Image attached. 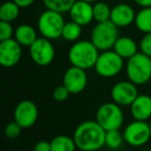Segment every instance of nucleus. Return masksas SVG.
<instances>
[{
  "label": "nucleus",
  "instance_id": "obj_9",
  "mask_svg": "<svg viewBox=\"0 0 151 151\" xmlns=\"http://www.w3.org/2000/svg\"><path fill=\"white\" fill-rule=\"evenodd\" d=\"M29 55L35 64L47 66L55 58V48L50 40L40 37L29 47Z\"/></svg>",
  "mask_w": 151,
  "mask_h": 151
},
{
  "label": "nucleus",
  "instance_id": "obj_16",
  "mask_svg": "<svg viewBox=\"0 0 151 151\" xmlns=\"http://www.w3.org/2000/svg\"><path fill=\"white\" fill-rule=\"evenodd\" d=\"M129 107L130 114L134 120L147 121L151 118V96L149 95L139 94Z\"/></svg>",
  "mask_w": 151,
  "mask_h": 151
},
{
  "label": "nucleus",
  "instance_id": "obj_14",
  "mask_svg": "<svg viewBox=\"0 0 151 151\" xmlns=\"http://www.w3.org/2000/svg\"><path fill=\"white\" fill-rule=\"evenodd\" d=\"M70 21L79 24L82 27L87 26L94 20L93 18V4L92 3L77 0L68 12Z\"/></svg>",
  "mask_w": 151,
  "mask_h": 151
},
{
  "label": "nucleus",
  "instance_id": "obj_27",
  "mask_svg": "<svg viewBox=\"0 0 151 151\" xmlns=\"http://www.w3.org/2000/svg\"><path fill=\"white\" fill-rule=\"evenodd\" d=\"M22 126L20 124H18L17 122L14 120V121L9 122L5 125L4 127V134L6 138H9V139H15L17 137L20 136L22 132Z\"/></svg>",
  "mask_w": 151,
  "mask_h": 151
},
{
  "label": "nucleus",
  "instance_id": "obj_20",
  "mask_svg": "<svg viewBox=\"0 0 151 151\" xmlns=\"http://www.w3.org/2000/svg\"><path fill=\"white\" fill-rule=\"evenodd\" d=\"M134 25L139 31L143 33H150L151 32V7L141 9L137 13L134 19Z\"/></svg>",
  "mask_w": 151,
  "mask_h": 151
},
{
  "label": "nucleus",
  "instance_id": "obj_21",
  "mask_svg": "<svg viewBox=\"0 0 151 151\" xmlns=\"http://www.w3.org/2000/svg\"><path fill=\"white\" fill-rule=\"evenodd\" d=\"M20 15V7L14 1H6L0 6V21L9 22L18 19Z\"/></svg>",
  "mask_w": 151,
  "mask_h": 151
},
{
  "label": "nucleus",
  "instance_id": "obj_25",
  "mask_svg": "<svg viewBox=\"0 0 151 151\" xmlns=\"http://www.w3.org/2000/svg\"><path fill=\"white\" fill-rule=\"evenodd\" d=\"M106 146L110 149H119L124 142L123 134L119 132V129H113L106 132Z\"/></svg>",
  "mask_w": 151,
  "mask_h": 151
},
{
  "label": "nucleus",
  "instance_id": "obj_8",
  "mask_svg": "<svg viewBox=\"0 0 151 151\" xmlns=\"http://www.w3.org/2000/svg\"><path fill=\"white\" fill-rule=\"evenodd\" d=\"M124 142L132 147H141L151 139L149 123L147 121L134 120L125 126L123 132Z\"/></svg>",
  "mask_w": 151,
  "mask_h": 151
},
{
  "label": "nucleus",
  "instance_id": "obj_23",
  "mask_svg": "<svg viewBox=\"0 0 151 151\" xmlns=\"http://www.w3.org/2000/svg\"><path fill=\"white\" fill-rule=\"evenodd\" d=\"M76 1L77 0H42L47 9L60 14L68 13Z\"/></svg>",
  "mask_w": 151,
  "mask_h": 151
},
{
  "label": "nucleus",
  "instance_id": "obj_34",
  "mask_svg": "<svg viewBox=\"0 0 151 151\" xmlns=\"http://www.w3.org/2000/svg\"><path fill=\"white\" fill-rule=\"evenodd\" d=\"M148 123H149V128H150V132H151V119H150V121H149Z\"/></svg>",
  "mask_w": 151,
  "mask_h": 151
},
{
  "label": "nucleus",
  "instance_id": "obj_31",
  "mask_svg": "<svg viewBox=\"0 0 151 151\" xmlns=\"http://www.w3.org/2000/svg\"><path fill=\"white\" fill-rule=\"evenodd\" d=\"M14 2L20 7V9H26V7H29L30 5H32L35 0H13Z\"/></svg>",
  "mask_w": 151,
  "mask_h": 151
},
{
  "label": "nucleus",
  "instance_id": "obj_22",
  "mask_svg": "<svg viewBox=\"0 0 151 151\" xmlns=\"http://www.w3.org/2000/svg\"><path fill=\"white\" fill-rule=\"evenodd\" d=\"M82 34V26L73 21L66 22L63 27L61 37L67 42H78Z\"/></svg>",
  "mask_w": 151,
  "mask_h": 151
},
{
  "label": "nucleus",
  "instance_id": "obj_13",
  "mask_svg": "<svg viewBox=\"0 0 151 151\" xmlns=\"http://www.w3.org/2000/svg\"><path fill=\"white\" fill-rule=\"evenodd\" d=\"M21 57L22 46L15 38L0 42V64L3 67H14L20 62Z\"/></svg>",
  "mask_w": 151,
  "mask_h": 151
},
{
  "label": "nucleus",
  "instance_id": "obj_7",
  "mask_svg": "<svg viewBox=\"0 0 151 151\" xmlns=\"http://www.w3.org/2000/svg\"><path fill=\"white\" fill-rule=\"evenodd\" d=\"M124 59L121 58L115 51L109 50L99 53V56L94 65L96 73L103 78H113L122 70Z\"/></svg>",
  "mask_w": 151,
  "mask_h": 151
},
{
  "label": "nucleus",
  "instance_id": "obj_4",
  "mask_svg": "<svg viewBox=\"0 0 151 151\" xmlns=\"http://www.w3.org/2000/svg\"><path fill=\"white\" fill-rule=\"evenodd\" d=\"M119 37L118 27L111 21L97 23L91 30L90 40L99 52L113 50L116 40Z\"/></svg>",
  "mask_w": 151,
  "mask_h": 151
},
{
  "label": "nucleus",
  "instance_id": "obj_19",
  "mask_svg": "<svg viewBox=\"0 0 151 151\" xmlns=\"http://www.w3.org/2000/svg\"><path fill=\"white\" fill-rule=\"evenodd\" d=\"M50 143L51 151H76L77 149L73 138L65 134H58L54 137Z\"/></svg>",
  "mask_w": 151,
  "mask_h": 151
},
{
  "label": "nucleus",
  "instance_id": "obj_32",
  "mask_svg": "<svg viewBox=\"0 0 151 151\" xmlns=\"http://www.w3.org/2000/svg\"><path fill=\"white\" fill-rule=\"evenodd\" d=\"M136 4L141 6L142 9L144 7H151V0H134Z\"/></svg>",
  "mask_w": 151,
  "mask_h": 151
},
{
  "label": "nucleus",
  "instance_id": "obj_33",
  "mask_svg": "<svg viewBox=\"0 0 151 151\" xmlns=\"http://www.w3.org/2000/svg\"><path fill=\"white\" fill-rule=\"evenodd\" d=\"M82 1H86V2H89V3H95V2H97L99 0H82Z\"/></svg>",
  "mask_w": 151,
  "mask_h": 151
},
{
  "label": "nucleus",
  "instance_id": "obj_30",
  "mask_svg": "<svg viewBox=\"0 0 151 151\" xmlns=\"http://www.w3.org/2000/svg\"><path fill=\"white\" fill-rule=\"evenodd\" d=\"M33 151H51V143L48 141H40L34 145Z\"/></svg>",
  "mask_w": 151,
  "mask_h": 151
},
{
  "label": "nucleus",
  "instance_id": "obj_28",
  "mask_svg": "<svg viewBox=\"0 0 151 151\" xmlns=\"http://www.w3.org/2000/svg\"><path fill=\"white\" fill-rule=\"evenodd\" d=\"M69 94H70V92L67 90V88L64 85L57 86L56 88L54 89V91H53V97H54L55 101H58V103H62V101H66V99H68Z\"/></svg>",
  "mask_w": 151,
  "mask_h": 151
},
{
  "label": "nucleus",
  "instance_id": "obj_29",
  "mask_svg": "<svg viewBox=\"0 0 151 151\" xmlns=\"http://www.w3.org/2000/svg\"><path fill=\"white\" fill-rule=\"evenodd\" d=\"M140 51L143 54L147 55L151 58V32L146 33L140 42Z\"/></svg>",
  "mask_w": 151,
  "mask_h": 151
},
{
  "label": "nucleus",
  "instance_id": "obj_3",
  "mask_svg": "<svg viewBox=\"0 0 151 151\" xmlns=\"http://www.w3.org/2000/svg\"><path fill=\"white\" fill-rule=\"evenodd\" d=\"M125 71L128 81L134 85H144L151 80V58L142 52H138L127 59Z\"/></svg>",
  "mask_w": 151,
  "mask_h": 151
},
{
  "label": "nucleus",
  "instance_id": "obj_6",
  "mask_svg": "<svg viewBox=\"0 0 151 151\" xmlns=\"http://www.w3.org/2000/svg\"><path fill=\"white\" fill-rule=\"evenodd\" d=\"M65 23L62 14L47 9L38 18L37 29L42 37L50 40H57L61 37Z\"/></svg>",
  "mask_w": 151,
  "mask_h": 151
},
{
  "label": "nucleus",
  "instance_id": "obj_17",
  "mask_svg": "<svg viewBox=\"0 0 151 151\" xmlns=\"http://www.w3.org/2000/svg\"><path fill=\"white\" fill-rule=\"evenodd\" d=\"M138 45L129 36H119L113 47L115 51L121 58L129 59L138 53Z\"/></svg>",
  "mask_w": 151,
  "mask_h": 151
},
{
  "label": "nucleus",
  "instance_id": "obj_11",
  "mask_svg": "<svg viewBox=\"0 0 151 151\" xmlns=\"http://www.w3.org/2000/svg\"><path fill=\"white\" fill-rule=\"evenodd\" d=\"M137 85L130 81L117 82L111 89V99L115 104L121 106H130L138 97Z\"/></svg>",
  "mask_w": 151,
  "mask_h": 151
},
{
  "label": "nucleus",
  "instance_id": "obj_18",
  "mask_svg": "<svg viewBox=\"0 0 151 151\" xmlns=\"http://www.w3.org/2000/svg\"><path fill=\"white\" fill-rule=\"evenodd\" d=\"M14 38L22 47H28L29 48L38 37L36 30L31 25H29V24H22V25L18 26L16 28Z\"/></svg>",
  "mask_w": 151,
  "mask_h": 151
},
{
  "label": "nucleus",
  "instance_id": "obj_10",
  "mask_svg": "<svg viewBox=\"0 0 151 151\" xmlns=\"http://www.w3.org/2000/svg\"><path fill=\"white\" fill-rule=\"evenodd\" d=\"M38 118V109L32 101H21L14 110V120L22 128H30L35 124Z\"/></svg>",
  "mask_w": 151,
  "mask_h": 151
},
{
  "label": "nucleus",
  "instance_id": "obj_26",
  "mask_svg": "<svg viewBox=\"0 0 151 151\" xmlns=\"http://www.w3.org/2000/svg\"><path fill=\"white\" fill-rule=\"evenodd\" d=\"M15 35V30L9 22L0 21V42L13 38Z\"/></svg>",
  "mask_w": 151,
  "mask_h": 151
},
{
  "label": "nucleus",
  "instance_id": "obj_2",
  "mask_svg": "<svg viewBox=\"0 0 151 151\" xmlns=\"http://www.w3.org/2000/svg\"><path fill=\"white\" fill-rule=\"evenodd\" d=\"M99 56V51L91 40H78L68 50V60L71 66L79 67L84 70L94 68Z\"/></svg>",
  "mask_w": 151,
  "mask_h": 151
},
{
  "label": "nucleus",
  "instance_id": "obj_12",
  "mask_svg": "<svg viewBox=\"0 0 151 151\" xmlns=\"http://www.w3.org/2000/svg\"><path fill=\"white\" fill-rule=\"evenodd\" d=\"M88 78L86 70L76 66H70L65 70L62 79V85H64L70 94H79L87 86Z\"/></svg>",
  "mask_w": 151,
  "mask_h": 151
},
{
  "label": "nucleus",
  "instance_id": "obj_24",
  "mask_svg": "<svg viewBox=\"0 0 151 151\" xmlns=\"http://www.w3.org/2000/svg\"><path fill=\"white\" fill-rule=\"evenodd\" d=\"M112 9L109 4L103 1H97L93 4V18L97 23L110 21Z\"/></svg>",
  "mask_w": 151,
  "mask_h": 151
},
{
  "label": "nucleus",
  "instance_id": "obj_1",
  "mask_svg": "<svg viewBox=\"0 0 151 151\" xmlns=\"http://www.w3.org/2000/svg\"><path fill=\"white\" fill-rule=\"evenodd\" d=\"M73 138L79 150L97 151L106 145V130L95 120H87L76 127Z\"/></svg>",
  "mask_w": 151,
  "mask_h": 151
},
{
  "label": "nucleus",
  "instance_id": "obj_5",
  "mask_svg": "<svg viewBox=\"0 0 151 151\" xmlns=\"http://www.w3.org/2000/svg\"><path fill=\"white\" fill-rule=\"evenodd\" d=\"M95 121L106 130L119 129L124 121V114L121 107L114 101L105 103L97 109Z\"/></svg>",
  "mask_w": 151,
  "mask_h": 151
},
{
  "label": "nucleus",
  "instance_id": "obj_15",
  "mask_svg": "<svg viewBox=\"0 0 151 151\" xmlns=\"http://www.w3.org/2000/svg\"><path fill=\"white\" fill-rule=\"evenodd\" d=\"M136 15L134 9L129 4L119 3L112 7L110 21L118 28L128 27L132 23H134Z\"/></svg>",
  "mask_w": 151,
  "mask_h": 151
}]
</instances>
